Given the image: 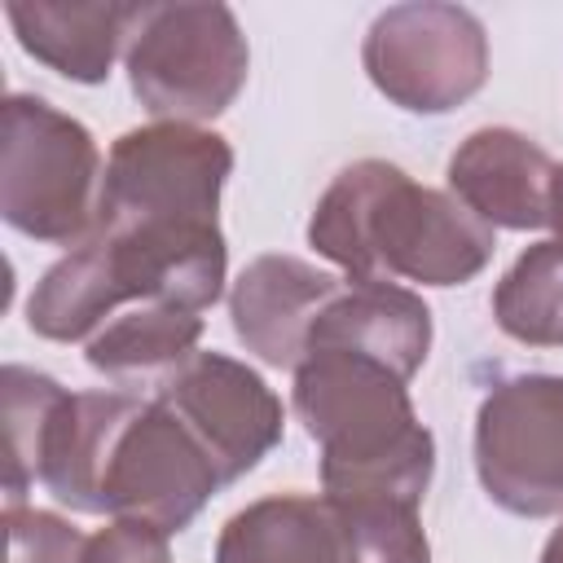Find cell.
Wrapping results in <instances>:
<instances>
[{
  "mask_svg": "<svg viewBox=\"0 0 563 563\" xmlns=\"http://www.w3.org/2000/svg\"><path fill=\"white\" fill-rule=\"evenodd\" d=\"M308 242L347 282L457 286L493 260V229L453 194L413 185L383 158L352 163L321 194Z\"/></svg>",
  "mask_w": 563,
  "mask_h": 563,
  "instance_id": "6da1fadb",
  "label": "cell"
},
{
  "mask_svg": "<svg viewBox=\"0 0 563 563\" xmlns=\"http://www.w3.org/2000/svg\"><path fill=\"white\" fill-rule=\"evenodd\" d=\"M295 413L321 444V484L330 497L422 501L435 444L400 374L347 347H312L295 365Z\"/></svg>",
  "mask_w": 563,
  "mask_h": 563,
  "instance_id": "7a4b0ae2",
  "label": "cell"
},
{
  "mask_svg": "<svg viewBox=\"0 0 563 563\" xmlns=\"http://www.w3.org/2000/svg\"><path fill=\"white\" fill-rule=\"evenodd\" d=\"M97 145L84 123L40 97L4 101L0 211L40 242H84L97 224Z\"/></svg>",
  "mask_w": 563,
  "mask_h": 563,
  "instance_id": "3957f363",
  "label": "cell"
},
{
  "mask_svg": "<svg viewBox=\"0 0 563 563\" xmlns=\"http://www.w3.org/2000/svg\"><path fill=\"white\" fill-rule=\"evenodd\" d=\"M229 167L233 150L216 132L194 123L132 128L106 158L92 233L216 224Z\"/></svg>",
  "mask_w": 563,
  "mask_h": 563,
  "instance_id": "277c9868",
  "label": "cell"
},
{
  "mask_svg": "<svg viewBox=\"0 0 563 563\" xmlns=\"http://www.w3.org/2000/svg\"><path fill=\"white\" fill-rule=\"evenodd\" d=\"M128 79L167 123L216 119L246 79V40L224 4H145L128 40Z\"/></svg>",
  "mask_w": 563,
  "mask_h": 563,
  "instance_id": "5b68a950",
  "label": "cell"
},
{
  "mask_svg": "<svg viewBox=\"0 0 563 563\" xmlns=\"http://www.w3.org/2000/svg\"><path fill=\"white\" fill-rule=\"evenodd\" d=\"M365 70L400 110L444 114L488 79V40L462 4H396L365 35Z\"/></svg>",
  "mask_w": 563,
  "mask_h": 563,
  "instance_id": "8992f818",
  "label": "cell"
},
{
  "mask_svg": "<svg viewBox=\"0 0 563 563\" xmlns=\"http://www.w3.org/2000/svg\"><path fill=\"white\" fill-rule=\"evenodd\" d=\"M475 471L510 515L541 519L563 510V378L523 374L484 396Z\"/></svg>",
  "mask_w": 563,
  "mask_h": 563,
  "instance_id": "52a82bcc",
  "label": "cell"
},
{
  "mask_svg": "<svg viewBox=\"0 0 563 563\" xmlns=\"http://www.w3.org/2000/svg\"><path fill=\"white\" fill-rule=\"evenodd\" d=\"M216 488L220 475L202 444L167 405L150 400L136 409V418L119 431L110 449L101 475V515L180 532Z\"/></svg>",
  "mask_w": 563,
  "mask_h": 563,
  "instance_id": "ba28073f",
  "label": "cell"
},
{
  "mask_svg": "<svg viewBox=\"0 0 563 563\" xmlns=\"http://www.w3.org/2000/svg\"><path fill=\"white\" fill-rule=\"evenodd\" d=\"M154 400L189 427L220 484L246 475L282 440V400L255 369L220 352H194L154 387Z\"/></svg>",
  "mask_w": 563,
  "mask_h": 563,
  "instance_id": "9c48e42d",
  "label": "cell"
},
{
  "mask_svg": "<svg viewBox=\"0 0 563 563\" xmlns=\"http://www.w3.org/2000/svg\"><path fill=\"white\" fill-rule=\"evenodd\" d=\"M343 290L334 273L312 268L295 255H260L242 268L229 312L238 339L268 365H299L317 317Z\"/></svg>",
  "mask_w": 563,
  "mask_h": 563,
  "instance_id": "30bf717a",
  "label": "cell"
},
{
  "mask_svg": "<svg viewBox=\"0 0 563 563\" xmlns=\"http://www.w3.org/2000/svg\"><path fill=\"white\" fill-rule=\"evenodd\" d=\"M449 189L488 229H541L550 224L554 163L510 128H479L453 150Z\"/></svg>",
  "mask_w": 563,
  "mask_h": 563,
  "instance_id": "8fae6325",
  "label": "cell"
},
{
  "mask_svg": "<svg viewBox=\"0 0 563 563\" xmlns=\"http://www.w3.org/2000/svg\"><path fill=\"white\" fill-rule=\"evenodd\" d=\"M145 400L132 391H62L40 440L35 479L75 510L101 515V475L119 431Z\"/></svg>",
  "mask_w": 563,
  "mask_h": 563,
  "instance_id": "7c38bea8",
  "label": "cell"
},
{
  "mask_svg": "<svg viewBox=\"0 0 563 563\" xmlns=\"http://www.w3.org/2000/svg\"><path fill=\"white\" fill-rule=\"evenodd\" d=\"M312 347L361 352L409 383L431 347V312L413 290L396 282H343V290L312 325L308 352Z\"/></svg>",
  "mask_w": 563,
  "mask_h": 563,
  "instance_id": "4fadbf2b",
  "label": "cell"
},
{
  "mask_svg": "<svg viewBox=\"0 0 563 563\" xmlns=\"http://www.w3.org/2000/svg\"><path fill=\"white\" fill-rule=\"evenodd\" d=\"M216 563H356L339 506L321 493H282L238 510L220 541Z\"/></svg>",
  "mask_w": 563,
  "mask_h": 563,
  "instance_id": "5bb4252c",
  "label": "cell"
},
{
  "mask_svg": "<svg viewBox=\"0 0 563 563\" xmlns=\"http://www.w3.org/2000/svg\"><path fill=\"white\" fill-rule=\"evenodd\" d=\"M22 48L48 62L57 75L97 84L110 75L114 53L132 40L145 4H35L9 0L4 4Z\"/></svg>",
  "mask_w": 563,
  "mask_h": 563,
  "instance_id": "9a60e30c",
  "label": "cell"
},
{
  "mask_svg": "<svg viewBox=\"0 0 563 563\" xmlns=\"http://www.w3.org/2000/svg\"><path fill=\"white\" fill-rule=\"evenodd\" d=\"M202 334V321L185 308L167 303H141L97 330L88 339V365L114 383H163L176 365L194 356V343Z\"/></svg>",
  "mask_w": 563,
  "mask_h": 563,
  "instance_id": "2e32d148",
  "label": "cell"
},
{
  "mask_svg": "<svg viewBox=\"0 0 563 563\" xmlns=\"http://www.w3.org/2000/svg\"><path fill=\"white\" fill-rule=\"evenodd\" d=\"M497 325L537 347L563 343V238L528 246L493 295Z\"/></svg>",
  "mask_w": 563,
  "mask_h": 563,
  "instance_id": "e0dca14e",
  "label": "cell"
},
{
  "mask_svg": "<svg viewBox=\"0 0 563 563\" xmlns=\"http://www.w3.org/2000/svg\"><path fill=\"white\" fill-rule=\"evenodd\" d=\"M62 387L48 374L22 369V365H4V510H18L26 497V484H35V462H40V440H44V422L57 405Z\"/></svg>",
  "mask_w": 563,
  "mask_h": 563,
  "instance_id": "ac0fdd59",
  "label": "cell"
},
{
  "mask_svg": "<svg viewBox=\"0 0 563 563\" xmlns=\"http://www.w3.org/2000/svg\"><path fill=\"white\" fill-rule=\"evenodd\" d=\"M330 501L347 523L356 563H431V545L413 501H396V497H330Z\"/></svg>",
  "mask_w": 563,
  "mask_h": 563,
  "instance_id": "d6986e66",
  "label": "cell"
},
{
  "mask_svg": "<svg viewBox=\"0 0 563 563\" xmlns=\"http://www.w3.org/2000/svg\"><path fill=\"white\" fill-rule=\"evenodd\" d=\"M9 563H79L88 537L48 510H4Z\"/></svg>",
  "mask_w": 563,
  "mask_h": 563,
  "instance_id": "ffe728a7",
  "label": "cell"
},
{
  "mask_svg": "<svg viewBox=\"0 0 563 563\" xmlns=\"http://www.w3.org/2000/svg\"><path fill=\"white\" fill-rule=\"evenodd\" d=\"M79 563H172L167 532L141 519H114L110 528L88 537Z\"/></svg>",
  "mask_w": 563,
  "mask_h": 563,
  "instance_id": "44dd1931",
  "label": "cell"
},
{
  "mask_svg": "<svg viewBox=\"0 0 563 563\" xmlns=\"http://www.w3.org/2000/svg\"><path fill=\"white\" fill-rule=\"evenodd\" d=\"M550 229L563 238V167H554V189H550Z\"/></svg>",
  "mask_w": 563,
  "mask_h": 563,
  "instance_id": "7402d4cb",
  "label": "cell"
},
{
  "mask_svg": "<svg viewBox=\"0 0 563 563\" xmlns=\"http://www.w3.org/2000/svg\"><path fill=\"white\" fill-rule=\"evenodd\" d=\"M541 563H563V523L554 528V537L545 541V550H541Z\"/></svg>",
  "mask_w": 563,
  "mask_h": 563,
  "instance_id": "603a6c76",
  "label": "cell"
}]
</instances>
